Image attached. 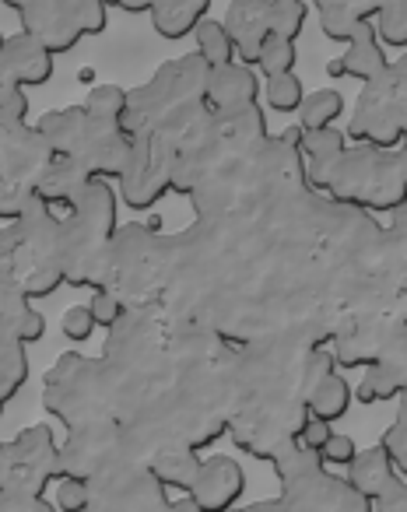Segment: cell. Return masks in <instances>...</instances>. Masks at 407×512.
Instances as JSON below:
<instances>
[{"instance_id":"6","label":"cell","mask_w":407,"mask_h":512,"mask_svg":"<svg viewBox=\"0 0 407 512\" xmlns=\"http://www.w3.org/2000/svg\"><path fill=\"white\" fill-rule=\"evenodd\" d=\"M348 141L369 148H400L407 137V64L390 60L379 78L365 81L355 113L348 116Z\"/></svg>"},{"instance_id":"43","label":"cell","mask_w":407,"mask_h":512,"mask_svg":"<svg viewBox=\"0 0 407 512\" xmlns=\"http://www.w3.org/2000/svg\"><path fill=\"white\" fill-rule=\"evenodd\" d=\"M29 95H25V88H11L4 99H0V120L8 123H29Z\"/></svg>"},{"instance_id":"35","label":"cell","mask_w":407,"mask_h":512,"mask_svg":"<svg viewBox=\"0 0 407 512\" xmlns=\"http://www.w3.org/2000/svg\"><path fill=\"white\" fill-rule=\"evenodd\" d=\"M74 25L81 29V36H102L109 29V4L106 0H67Z\"/></svg>"},{"instance_id":"34","label":"cell","mask_w":407,"mask_h":512,"mask_svg":"<svg viewBox=\"0 0 407 512\" xmlns=\"http://www.w3.org/2000/svg\"><path fill=\"white\" fill-rule=\"evenodd\" d=\"M127 102H130V92L120 85H95L92 92H88L85 99V109L95 116H106V120H123V113H127Z\"/></svg>"},{"instance_id":"7","label":"cell","mask_w":407,"mask_h":512,"mask_svg":"<svg viewBox=\"0 0 407 512\" xmlns=\"http://www.w3.org/2000/svg\"><path fill=\"white\" fill-rule=\"evenodd\" d=\"M211 67L197 57V53H186V57L165 64L148 85H141L137 92H130L127 113H123L120 127L130 134L137 130L155 127L158 120L179 113V109H190L197 102H204V81H208Z\"/></svg>"},{"instance_id":"4","label":"cell","mask_w":407,"mask_h":512,"mask_svg":"<svg viewBox=\"0 0 407 512\" xmlns=\"http://www.w3.org/2000/svg\"><path fill=\"white\" fill-rule=\"evenodd\" d=\"M43 404L71 432L92 421H120V393H116L113 372L102 358H85L74 351H67L50 369Z\"/></svg>"},{"instance_id":"36","label":"cell","mask_w":407,"mask_h":512,"mask_svg":"<svg viewBox=\"0 0 407 512\" xmlns=\"http://www.w3.org/2000/svg\"><path fill=\"white\" fill-rule=\"evenodd\" d=\"M379 449L390 456V463L400 470V474H407V411L404 407H397V418H393L390 428L383 432Z\"/></svg>"},{"instance_id":"1","label":"cell","mask_w":407,"mask_h":512,"mask_svg":"<svg viewBox=\"0 0 407 512\" xmlns=\"http://www.w3.org/2000/svg\"><path fill=\"white\" fill-rule=\"evenodd\" d=\"M116 190L106 179H92L81 200L60 214V264L64 285L99 288L109 242L116 235Z\"/></svg>"},{"instance_id":"26","label":"cell","mask_w":407,"mask_h":512,"mask_svg":"<svg viewBox=\"0 0 407 512\" xmlns=\"http://www.w3.org/2000/svg\"><path fill=\"white\" fill-rule=\"evenodd\" d=\"M299 113V130H323L334 127L344 116V95L337 88H320V92H306Z\"/></svg>"},{"instance_id":"12","label":"cell","mask_w":407,"mask_h":512,"mask_svg":"<svg viewBox=\"0 0 407 512\" xmlns=\"http://www.w3.org/2000/svg\"><path fill=\"white\" fill-rule=\"evenodd\" d=\"M246 474L232 456H208L200 460L197 477L190 484V505L197 512H229L243 498Z\"/></svg>"},{"instance_id":"5","label":"cell","mask_w":407,"mask_h":512,"mask_svg":"<svg viewBox=\"0 0 407 512\" xmlns=\"http://www.w3.org/2000/svg\"><path fill=\"white\" fill-rule=\"evenodd\" d=\"M11 228V281L25 299H46L64 285L60 264V214L43 200L29 207Z\"/></svg>"},{"instance_id":"47","label":"cell","mask_w":407,"mask_h":512,"mask_svg":"<svg viewBox=\"0 0 407 512\" xmlns=\"http://www.w3.org/2000/svg\"><path fill=\"white\" fill-rule=\"evenodd\" d=\"M0 43H4V36H0ZM11 88H15V85L8 81V74H4V64H0V99H4V95H8Z\"/></svg>"},{"instance_id":"44","label":"cell","mask_w":407,"mask_h":512,"mask_svg":"<svg viewBox=\"0 0 407 512\" xmlns=\"http://www.w3.org/2000/svg\"><path fill=\"white\" fill-rule=\"evenodd\" d=\"M404 502H407V481L397 484L393 491H386L383 498H376V502H372V509H379V512H404Z\"/></svg>"},{"instance_id":"45","label":"cell","mask_w":407,"mask_h":512,"mask_svg":"<svg viewBox=\"0 0 407 512\" xmlns=\"http://www.w3.org/2000/svg\"><path fill=\"white\" fill-rule=\"evenodd\" d=\"M106 4L116 11H127V15H148L158 0H106Z\"/></svg>"},{"instance_id":"16","label":"cell","mask_w":407,"mask_h":512,"mask_svg":"<svg viewBox=\"0 0 407 512\" xmlns=\"http://www.w3.org/2000/svg\"><path fill=\"white\" fill-rule=\"evenodd\" d=\"M0 64H4V74H8L11 85L18 88H39L53 78V53L46 46H39L32 36L25 32H15V36H4L0 43Z\"/></svg>"},{"instance_id":"29","label":"cell","mask_w":407,"mask_h":512,"mask_svg":"<svg viewBox=\"0 0 407 512\" xmlns=\"http://www.w3.org/2000/svg\"><path fill=\"white\" fill-rule=\"evenodd\" d=\"M267 15H271L274 36L299 43L302 29H306V22H309V4L306 0H267Z\"/></svg>"},{"instance_id":"41","label":"cell","mask_w":407,"mask_h":512,"mask_svg":"<svg viewBox=\"0 0 407 512\" xmlns=\"http://www.w3.org/2000/svg\"><path fill=\"white\" fill-rule=\"evenodd\" d=\"M0 512H57L46 495H25V491H0Z\"/></svg>"},{"instance_id":"9","label":"cell","mask_w":407,"mask_h":512,"mask_svg":"<svg viewBox=\"0 0 407 512\" xmlns=\"http://www.w3.org/2000/svg\"><path fill=\"white\" fill-rule=\"evenodd\" d=\"M57 449V435L46 421L18 432V439L0 442V491L46 495V488L60 481Z\"/></svg>"},{"instance_id":"31","label":"cell","mask_w":407,"mask_h":512,"mask_svg":"<svg viewBox=\"0 0 407 512\" xmlns=\"http://www.w3.org/2000/svg\"><path fill=\"white\" fill-rule=\"evenodd\" d=\"M295 64H299V46L292 39H281V36H267L260 43L257 53V67L264 71V78H274V74H292Z\"/></svg>"},{"instance_id":"24","label":"cell","mask_w":407,"mask_h":512,"mask_svg":"<svg viewBox=\"0 0 407 512\" xmlns=\"http://www.w3.org/2000/svg\"><path fill=\"white\" fill-rule=\"evenodd\" d=\"M306 411H309V418H320V421H327V425L341 421L344 414L351 411L348 379H344L337 369L327 372L323 379H316V383L306 390Z\"/></svg>"},{"instance_id":"28","label":"cell","mask_w":407,"mask_h":512,"mask_svg":"<svg viewBox=\"0 0 407 512\" xmlns=\"http://www.w3.org/2000/svg\"><path fill=\"white\" fill-rule=\"evenodd\" d=\"M193 39H197V57L208 67H222L236 60L229 32H225V25L215 22V18H204V22L193 29Z\"/></svg>"},{"instance_id":"15","label":"cell","mask_w":407,"mask_h":512,"mask_svg":"<svg viewBox=\"0 0 407 512\" xmlns=\"http://www.w3.org/2000/svg\"><path fill=\"white\" fill-rule=\"evenodd\" d=\"M225 32L232 39L236 60L246 67H257L260 43L271 36V15H267V0H232L222 18Z\"/></svg>"},{"instance_id":"14","label":"cell","mask_w":407,"mask_h":512,"mask_svg":"<svg viewBox=\"0 0 407 512\" xmlns=\"http://www.w3.org/2000/svg\"><path fill=\"white\" fill-rule=\"evenodd\" d=\"M260 102V78L253 67L239 64H222L211 67L208 81H204V106L211 113H236V109L257 106Z\"/></svg>"},{"instance_id":"42","label":"cell","mask_w":407,"mask_h":512,"mask_svg":"<svg viewBox=\"0 0 407 512\" xmlns=\"http://www.w3.org/2000/svg\"><path fill=\"white\" fill-rule=\"evenodd\" d=\"M330 435H334V425H327V421H320V418H306L295 439H299V446L309 449V453H320Z\"/></svg>"},{"instance_id":"49","label":"cell","mask_w":407,"mask_h":512,"mask_svg":"<svg viewBox=\"0 0 407 512\" xmlns=\"http://www.w3.org/2000/svg\"><path fill=\"white\" fill-rule=\"evenodd\" d=\"M8 404H11V400H8V393L0 390V418H4V411H8Z\"/></svg>"},{"instance_id":"10","label":"cell","mask_w":407,"mask_h":512,"mask_svg":"<svg viewBox=\"0 0 407 512\" xmlns=\"http://www.w3.org/2000/svg\"><path fill=\"white\" fill-rule=\"evenodd\" d=\"M127 453V439H123L120 421H92L71 432V439L57 449V467L60 477L71 481H88L109 474L120 456Z\"/></svg>"},{"instance_id":"27","label":"cell","mask_w":407,"mask_h":512,"mask_svg":"<svg viewBox=\"0 0 407 512\" xmlns=\"http://www.w3.org/2000/svg\"><path fill=\"white\" fill-rule=\"evenodd\" d=\"M29 383V348L15 334H0V390L11 397L25 390Z\"/></svg>"},{"instance_id":"17","label":"cell","mask_w":407,"mask_h":512,"mask_svg":"<svg viewBox=\"0 0 407 512\" xmlns=\"http://www.w3.org/2000/svg\"><path fill=\"white\" fill-rule=\"evenodd\" d=\"M88 183H92V176H88L85 165H78L74 158L53 155L50 165H46L36 179V197L43 200L50 211L67 214L81 200V193L88 190Z\"/></svg>"},{"instance_id":"38","label":"cell","mask_w":407,"mask_h":512,"mask_svg":"<svg viewBox=\"0 0 407 512\" xmlns=\"http://www.w3.org/2000/svg\"><path fill=\"white\" fill-rule=\"evenodd\" d=\"M57 509L60 512H88V509H92V484H88V481H71V477H60Z\"/></svg>"},{"instance_id":"13","label":"cell","mask_w":407,"mask_h":512,"mask_svg":"<svg viewBox=\"0 0 407 512\" xmlns=\"http://www.w3.org/2000/svg\"><path fill=\"white\" fill-rule=\"evenodd\" d=\"M18 22H22L25 36H32L39 46H46L53 57L71 53L85 39L78 25H74L71 11H67V0H29L18 11Z\"/></svg>"},{"instance_id":"2","label":"cell","mask_w":407,"mask_h":512,"mask_svg":"<svg viewBox=\"0 0 407 512\" xmlns=\"http://www.w3.org/2000/svg\"><path fill=\"white\" fill-rule=\"evenodd\" d=\"M334 204L355 211H397L407 200V158L404 148H344L323 183Z\"/></svg>"},{"instance_id":"40","label":"cell","mask_w":407,"mask_h":512,"mask_svg":"<svg viewBox=\"0 0 407 512\" xmlns=\"http://www.w3.org/2000/svg\"><path fill=\"white\" fill-rule=\"evenodd\" d=\"M355 453H358L355 439H351V435L334 432L327 442H323V449L316 456H320V463H330V467H348V463L355 460Z\"/></svg>"},{"instance_id":"21","label":"cell","mask_w":407,"mask_h":512,"mask_svg":"<svg viewBox=\"0 0 407 512\" xmlns=\"http://www.w3.org/2000/svg\"><path fill=\"white\" fill-rule=\"evenodd\" d=\"M197 467H200V456L190 446H158L144 460V470H148L151 481L172 491H190Z\"/></svg>"},{"instance_id":"25","label":"cell","mask_w":407,"mask_h":512,"mask_svg":"<svg viewBox=\"0 0 407 512\" xmlns=\"http://www.w3.org/2000/svg\"><path fill=\"white\" fill-rule=\"evenodd\" d=\"M407 390V372L404 365H393V362H376V365H365V376L358 379L355 393L351 400L358 404H390V400L404 397Z\"/></svg>"},{"instance_id":"20","label":"cell","mask_w":407,"mask_h":512,"mask_svg":"<svg viewBox=\"0 0 407 512\" xmlns=\"http://www.w3.org/2000/svg\"><path fill=\"white\" fill-rule=\"evenodd\" d=\"M390 67V57H386V46L376 39V32H372V25L362 32V36H355L348 43V50L341 53V57H334L327 64V74L330 78H355V81H372L379 78V74Z\"/></svg>"},{"instance_id":"11","label":"cell","mask_w":407,"mask_h":512,"mask_svg":"<svg viewBox=\"0 0 407 512\" xmlns=\"http://www.w3.org/2000/svg\"><path fill=\"white\" fill-rule=\"evenodd\" d=\"M50 158V144L32 123L0 120V186L36 193V179L50 165Z\"/></svg>"},{"instance_id":"46","label":"cell","mask_w":407,"mask_h":512,"mask_svg":"<svg viewBox=\"0 0 407 512\" xmlns=\"http://www.w3.org/2000/svg\"><path fill=\"white\" fill-rule=\"evenodd\" d=\"M0 278H11V228L0 225Z\"/></svg>"},{"instance_id":"18","label":"cell","mask_w":407,"mask_h":512,"mask_svg":"<svg viewBox=\"0 0 407 512\" xmlns=\"http://www.w3.org/2000/svg\"><path fill=\"white\" fill-rule=\"evenodd\" d=\"M383 4L386 0H313L323 36L330 43H344V46L369 29Z\"/></svg>"},{"instance_id":"37","label":"cell","mask_w":407,"mask_h":512,"mask_svg":"<svg viewBox=\"0 0 407 512\" xmlns=\"http://www.w3.org/2000/svg\"><path fill=\"white\" fill-rule=\"evenodd\" d=\"M88 313H92L95 327H102V330H113L116 323H120L123 316H127V302H123L120 295L106 292V288H95L92 302H88Z\"/></svg>"},{"instance_id":"19","label":"cell","mask_w":407,"mask_h":512,"mask_svg":"<svg viewBox=\"0 0 407 512\" xmlns=\"http://www.w3.org/2000/svg\"><path fill=\"white\" fill-rule=\"evenodd\" d=\"M404 481H407V474H400V470L390 463V456H386L379 446L358 449L355 460L348 463V477H344V484H348L351 491H358L362 498H369V505Z\"/></svg>"},{"instance_id":"32","label":"cell","mask_w":407,"mask_h":512,"mask_svg":"<svg viewBox=\"0 0 407 512\" xmlns=\"http://www.w3.org/2000/svg\"><path fill=\"white\" fill-rule=\"evenodd\" d=\"M267 106L274 109V113H295V109L302 106V99H306V85H302L299 74H274V78H267Z\"/></svg>"},{"instance_id":"33","label":"cell","mask_w":407,"mask_h":512,"mask_svg":"<svg viewBox=\"0 0 407 512\" xmlns=\"http://www.w3.org/2000/svg\"><path fill=\"white\" fill-rule=\"evenodd\" d=\"M32 313V302L15 288L11 278H0V334H22L25 316Z\"/></svg>"},{"instance_id":"39","label":"cell","mask_w":407,"mask_h":512,"mask_svg":"<svg viewBox=\"0 0 407 512\" xmlns=\"http://www.w3.org/2000/svg\"><path fill=\"white\" fill-rule=\"evenodd\" d=\"M60 330H64L67 341L85 344L88 337H92L99 327H95V320H92V313H88V306H71V309H64V320H60Z\"/></svg>"},{"instance_id":"8","label":"cell","mask_w":407,"mask_h":512,"mask_svg":"<svg viewBox=\"0 0 407 512\" xmlns=\"http://www.w3.org/2000/svg\"><path fill=\"white\" fill-rule=\"evenodd\" d=\"M155 228H162V221H155V225L116 228L113 242H109L99 288H106V292L120 295L123 302H130V299H141L148 288H155L162 281L172 253H165V242L158 239Z\"/></svg>"},{"instance_id":"48","label":"cell","mask_w":407,"mask_h":512,"mask_svg":"<svg viewBox=\"0 0 407 512\" xmlns=\"http://www.w3.org/2000/svg\"><path fill=\"white\" fill-rule=\"evenodd\" d=\"M0 4H4V8H11V11H22L29 0H0Z\"/></svg>"},{"instance_id":"3","label":"cell","mask_w":407,"mask_h":512,"mask_svg":"<svg viewBox=\"0 0 407 512\" xmlns=\"http://www.w3.org/2000/svg\"><path fill=\"white\" fill-rule=\"evenodd\" d=\"M36 130L46 137L53 155L74 158L78 165H85L92 179H120L123 165L130 155V137L116 120L88 113L85 106H67L53 109L36 123Z\"/></svg>"},{"instance_id":"23","label":"cell","mask_w":407,"mask_h":512,"mask_svg":"<svg viewBox=\"0 0 407 512\" xmlns=\"http://www.w3.org/2000/svg\"><path fill=\"white\" fill-rule=\"evenodd\" d=\"M208 11L211 0H158L148 15L158 36L169 39V43H179V39L193 36V29L208 18Z\"/></svg>"},{"instance_id":"22","label":"cell","mask_w":407,"mask_h":512,"mask_svg":"<svg viewBox=\"0 0 407 512\" xmlns=\"http://www.w3.org/2000/svg\"><path fill=\"white\" fill-rule=\"evenodd\" d=\"M348 148V137L337 127L323 130H299V155H306V183H313L316 190H323L330 169L341 158V151Z\"/></svg>"},{"instance_id":"30","label":"cell","mask_w":407,"mask_h":512,"mask_svg":"<svg viewBox=\"0 0 407 512\" xmlns=\"http://www.w3.org/2000/svg\"><path fill=\"white\" fill-rule=\"evenodd\" d=\"M372 32L383 46L407 50V0H386L379 15L372 18Z\"/></svg>"}]
</instances>
